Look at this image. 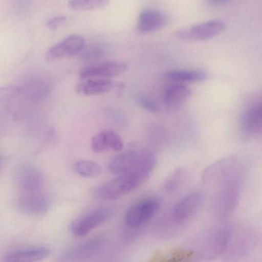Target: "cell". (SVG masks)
<instances>
[{
  "label": "cell",
  "mask_w": 262,
  "mask_h": 262,
  "mask_svg": "<svg viewBox=\"0 0 262 262\" xmlns=\"http://www.w3.org/2000/svg\"><path fill=\"white\" fill-rule=\"evenodd\" d=\"M110 0H70L69 6L76 11L101 10L110 4Z\"/></svg>",
  "instance_id": "obj_24"
},
{
  "label": "cell",
  "mask_w": 262,
  "mask_h": 262,
  "mask_svg": "<svg viewBox=\"0 0 262 262\" xmlns=\"http://www.w3.org/2000/svg\"><path fill=\"white\" fill-rule=\"evenodd\" d=\"M19 187L26 191H39L43 185V177L40 171L32 165L20 167L16 174Z\"/></svg>",
  "instance_id": "obj_17"
},
{
  "label": "cell",
  "mask_w": 262,
  "mask_h": 262,
  "mask_svg": "<svg viewBox=\"0 0 262 262\" xmlns=\"http://www.w3.org/2000/svg\"><path fill=\"white\" fill-rule=\"evenodd\" d=\"M261 117L262 105L260 101L247 107L241 116V128L243 133L250 136L260 135Z\"/></svg>",
  "instance_id": "obj_11"
},
{
  "label": "cell",
  "mask_w": 262,
  "mask_h": 262,
  "mask_svg": "<svg viewBox=\"0 0 262 262\" xmlns=\"http://www.w3.org/2000/svg\"><path fill=\"white\" fill-rule=\"evenodd\" d=\"M139 158L140 152L136 150L122 151L110 162L108 170L115 176L128 172L137 165Z\"/></svg>",
  "instance_id": "obj_20"
},
{
  "label": "cell",
  "mask_w": 262,
  "mask_h": 262,
  "mask_svg": "<svg viewBox=\"0 0 262 262\" xmlns=\"http://www.w3.org/2000/svg\"><path fill=\"white\" fill-rule=\"evenodd\" d=\"M156 163V157L152 152H140L139 162L135 168L96 187L92 191V196L99 201H113L126 195L148 179Z\"/></svg>",
  "instance_id": "obj_1"
},
{
  "label": "cell",
  "mask_w": 262,
  "mask_h": 262,
  "mask_svg": "<svg viewBox=\"0 0 262 262\" xmlns=\"http://www.w3.org/2000/svg\"><path fill=\"white\" fill-rule=\"evenodd\" d=\"M188 173L185 168H178L164 182L165 192L174 193L180 189L188 179Z\"/></svg>",
  "instance_id": "obj_23"
},
{
  "label": "cell",
  "mask_w": 262,
  "mask_h": 262,
  "mask_svg": "<svg viewBox=\"0 0 262 262\" xmlns=\"http://www.w3.org/2000/svg\"><path fill=\"white\" fill-rule=\"evenodd\" d=\"M123 147L122 138L112 130L100 132L91 139V148L96 153L121 151Z\"/></svg>",
  "instance_id": "obj_12"
},
{
  "label": "cell",
  "mask_w": 262,
  "mask_h": 262,
  "mask_svg": "<svg viewBox=\"0 0 262 262\" xmlns=\"http://www.w3.org/2000/svg\"><path fill=\"white\" fill-rule=\"evenodd\" d=\"M161 206L160 198L151 196L139 199L128 207L124 215V222L130 228L142 226L157 214Z\"/></svg>",
  "instance_id": "obj_3"
},
{
  "label": "cell",
  "mask_w": 262,
  "mask_h": 262,
  "mask_svg": "<svg viewBox=\"0 0 262 262\" xmlns=\"http://www.w3.org/2000/svg\"><path fill=\"white\" fill-rule=\"evenodd\" d=\"M166 24V16L162 12L156 10H145L139 15L137 31L141 34L154 33L163 28Z\"/></svg>",
  "instance_id": "obj_14"
},
{
  "label": "cell",
  "mask_w": 262,
  "mask_h": 262,
  "mask_svg": "<svg viewBox=\"0 0 262 262\" xmlns=\"http://www.w3.org/2000/svg\"><path fill=\"white\" fill-rule=\"evenodd\" d=\"M1 165H2V159L0 158V167H1Z\"/></svg>",
  "instance_id": "obj_31"
},
{
  "label": "cell",
  "mask_w": 262,
  "mask_h": 262,
  "mask_svg": "<svg viewBox=\"0 0 262 262\" xmlns=\"http://www.w3.org/2000/svg\"><path fill=\"white\" fill-rule=\"evenodd\" d=\"M20 94V88L17 86L0 87V102L11 99Z\"/></svg>",
  "instance_id": "obj_28"
},
{
  "label": "cell",
  "mask_w": 262,
  "mask_h": 262,
  "mask_svg": "<svg viewBox=\"0 0 262 262\" xmlns=\"http://www.w3.org/2000/svg\"><path fill=\"white\" fill-rule=\"evenodd\" d=\"M107 50L103 46L93 44L87 47H83L79 53L82 60L85 62H95L105 57Z\"/></svg>",
  "instance_id": "obj_26"
},
{
  "label": "cell",
  "mask_w": 262,
  "mask_h": 262,
  "mask_svg": "<svg viewBox=\"0 0 262 262\" xmlns=\"http://www.w3.org/2000/svg\"><path fill=\"white\" fill-rule=\"evenodd\" d=\"M237 162V156L233 155L216 161L205 168L202 174V182L206 185L222 182L231 171H234Z\"/></svg>",
  "instance_id": "obj_9"
},
{
  "label": "cell",
  "mask_w": 262,
  "mask_h": 262,
  "mask_svg": "<svg viewBox=\"0 0 262 262\" xmlns=\"http://www.w3.org/2000/svg\"><path fill=\"white\" fill-rule=\"evenodd\" d=\"M136 102L144 110H147L149 113H158L159 112V105L152 99H149L146 96L139 95L136 97Z\"/></svg>",
  "instance_id": "obj_27"
},
{
  "label": "cell",
  "mask_w": 262,
  "mask_h": 262,
  "mask_svg": "<svg viewBox=\"0 0 262 262\" xmlns=\"http://www.w3.org/2000/svg\"><path fill=\"white\" fill-rule=\"evenodd\" d=\"M114 214V210L111 208H93L73 221L70 230L73 235L83 237L90 234L95 228L110 220Z\"/></svg>",
  "instance_id": "obj_4"
},
{
  "label": "cell",
  "mask_w": 262,
  "mask_h": 262,
  "mask_svg": "<svg viewBox=\"0 0 262 262\" xmlns=\"http://www.w3.org/2000/svg\"><path fill=\"white\" fill-rule=\"evenodd\" d=\"M36 191H26L17 201L19 211L27 215L39 216L47 213L50 208V199Z\"/></svg>",
  "instance_id": "obj_7"
},
{
  "label": "cell",
  "mask_w": 262,
  "mask_h": 262,
  "mask_svg": "<svg viewBox=\"0 0 262 262\" xmlns=\"http://www.w3.org/2000/svg\"><path fill=\"white\" fill-rule=\"evenodd\" d=\"M85 47V39L78 35H72L63 41L49 49L46 55L48 62H53L62 58L76 56Z\"/></svg>",
  "instance_id": "obj_8"
},
{
  "label": "cell",
  "mask_w": 262,
  "mask_h": 262,
  "mask_svg": "<svg viewBox=\"0 0 262 262\" xmlns=\"http://www.w3.org/2000/svg\"><path fill=\"white\" fill-rule=\"evenodd\" d=\"M20 88V94L31 102H39L45 100L50 93V85L45 79L32 78Z\"/></svg>",
  "instance_id": "obj_18"
},
{
  "label": "cell",
  "mask_w": 262,
  "mask_h": 262,
  "mask_svg": "<svg viewBox=\"0 0 262 262\" xmlns=\"http://www.w3.org/2000/svg\"><path fill=\"white\" fill-rule=\"evenodd\" d=\"M51 251L46 246H33L13 250L4 256L8 262H30L43 260L50 255Z\"/></svg>",
  "instance_id": "obj_15"
},
{
  "label": "cell",
  "mask_w": 262,
  "mask_h": 262,
  "mask_svg": "<svg viewBox=\"0 0 262 262\" xmlns=\"http://www.w3.org/2000/svg\"><path fill=\"white\" fill-rule=\"evenodd\" d=\"M114 87V83L110 79H83L76 87V91L79 94L86 96H99L110 93Z\"/></svg>",
  "instance_id": "obj_21"
},
{
  "label": "cell",
  "mask_w": 262,
  "mask_h": 262,
  "mask_svg": "<svg viewBox=\"0 0 262 262\" xmlns=\"http://www.w3.org/2000/svg\"><path fill=\"white\" fill-rule=\"evenodd\" d=\"M204 202L203 194L191 193L181 199L172 210V217L179 222H184L194 215Z\"/></svg>",
  "instance_id": "obj_13"
},
{
  "label": "cell",
  "mask_w": 262,
  "mask_h": 262,
  "mask_svg": "<svg viewBox=\"0 0 262 262\" xmlns=\"http://www.w3.org/2000/svg\"><path fill=\"white\" fill-rule=\"evenodd\" d=\"M106 245V240L103 237H96L72 248L67 257L70 260H79L89 258L99 254Z\"/></svg>",
  "instance_id": "obj_16"
},
{
  "label": "cell",
  "mask_w": 262,
  "mask_h": 262,
  "mask_svg": "<svg viewBox=\"0 0 262 262\" xmlns=\"http://www.w3.org/2000/svg\"><path fill=\"white\" fill-rule=\"evenodd\" d=\"M189 87L182 83H176L170 85L165 90L163 94L164 105L168 110H176L180 108L188 100L191 95Z\"/></svg>",
  "instance_id": "obj_19"
},
{
  "label": "cell",
  "mask_w": 262,
  "mask_h": 262,
  "mask_svg": "<svg viewBox=\"0 0 262 262\" xmlns=\"http://www.w3.org/2000/svg\"><path fill=\"white\" fill-rule=\"evenodd\" d=\"M67 21V17L65 16H56L53 19H50L47 23V26L48 29L51 30H55L60 27L61 26L65 24Z\"/></svg>",
  "instance_id": "obj_29"
},
{
  "label": "cell",
  "mask_w": 262,
  "mask_h": 262,
  "mask_svg": "<svg viewBox=\"0 0 262 262\" xmlns=\"http://www.w3.org/2000/svg\"><path fill=\"white\" fill-rule=\"evenodd\" d=\"M128 70V66L122 62H106L87 66L79 73L82 80L86 79H111L122 75Z\"/></svg>",
  "instance_id": "obj_6"
},
{
  "label": "cell",
  "mask_w": 262,
  "mask_h": 262,
  "mask_svg": "<svg viewBox=\"0 0 262 262\" xmlns=\"http://www.w3.org/2000/svg\"><path fill=\"white\" fill-rule=\"evenodd\" d=\"M165 78L176 83H195L206 80L208 74L201 70H177L165 73Z\"/></svg>",
  "instance_id": "obj_22"
},
{
  "label": "cell",
  "mask_w": 262,
  "mask_h": 262,
  "mask_svg": "<svg viewBox=\"0 0 262 262\" xmlns=\"http://www.w3.org/2000/svg\"><path fill=\"white\" fill-rule=\"evenodd\" d=\"M74 168L79 176L85 178H96L100 176L102 168L97 162L91 160H79L74 164Z\"/></svg>",
  "instance_id": "obj_25"
},
{
  "label": "cell",
  "mask_w": 262,
  "mask_h": 262,
  "mask_svg": "<svg viewBox=\"0 0 262 262\" xmlns=\"http://www.w3.org/2000/svg\"><path fill=\"white\" fill-rule=\"evenodd\" d=\"M226 24L222 20H210L179 30L177 37L181 40L200 42L213 39L224 33Z\"/></svg>",
  "instance_id": "obj_5"
},
{
  "label": "cell",
  "mask_w": 262,
  "mask_h": 262,
  "mask_svg": "<svg viewBox=\"0 0 262 262\" xmlns=\"http://www.w3.org/2000/svg\"><path fill=\"white\" fill-rule=\"evenodd\" d=\"M231 0H206L205 4L209 7H220L224 4L231 2Z\"/></svg>",
  "instance_id": "obj_30"
},
{
  "label": "cell",
  "mask_w": 262,
  "mask_h": 262,
  "mask_svg": "<svg viewBox=\"0 0 262 262\" xmlns=\"http://www.w3.org/2000/svg\"><path fill=\"white\" fill-rule=\"evenodd\" d=\"M232 236V230L229 225L219 228L208 241L204 250L206 258L213 259L223 254L228 249Z\"/></svg>",
  "instance_id": "obj_10"
},
{
  "label": "cell",
  "mask_w": 262,
  "mask_h": 262,
  "mask_svg": "<svg viewBox=\"0 0 262 262\" xmlns=\"http://www.w3.org/2000/svg\"><path fill=\"white\" fill-rule=\"evenodd\" d=\"M242 186V174L234 170L222 181L216 205L217 214L221 217H227L232 214L237 206Z\"/></svg>",
  "instance_id": "obj_2"
}]
</instances>
